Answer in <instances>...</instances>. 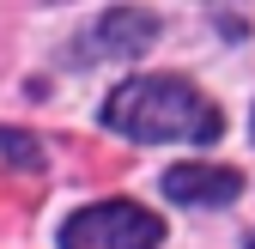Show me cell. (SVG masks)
Listing matches in <instances>:
<instances>
[{
    "label": "cell",
    "mask_w": 255,
    "mask_h": 249,
    "mask_svg": "<svg viewBox=\"0 0 255 249\" xmlns=\"http://www.w3.org/2000/svg\"><path fill=\"white\" fill-rule=\"evenodd\" d=\"M104 122L128 140H219L225 134V116H219L213 98H201L188 79L152 73V79H128L110 91Z\"/></svg>",
    "instance_id": "cell-1"
},
{
    "label": "cell",
    "mask_w": 255,
    "mask_h": 249,
    "mask_svg": "<svg viewBox=\"0 0 255 249\" xmlns=\"http://www.w3.org/2000/svg\"><path fill=\"white\" fill-rule=\"evenodd\" d=\"M164 225L140 201H98L61 225V249H158Z\"/></svg>",
    "instance_id": "cell-2"
},
{
    "label": "cell",
    "mask_w": 255,
    "mask_h": 249,
    "mask_svg": "<svg viewBox=\"0 0 255 249\" xmlns=\"http://www.w3.org/2000/svg\"><path fill=\"white\" fill-rule=\"evenodd\" d=\"M164 195L176 207H225L243 195V176L225 164H170L164 170Z\"/></svg>",
    "instance_id": "cell-3"
},
{
    "label": "cell",
    "mask_w": 255,
    "mask_h": 249,
    "mask_svg": "<svg viewBox=\"0 0 255 249\" xmlns=\"http://www.w3.org/2000/svg\"><path fill=\"white\" fill-rule=\"evenodd\" d=\"M158 43V18L146 6H116L91 24V37L79 43V55H140Z\"/></svg>",
    "instance_id": "cell-4"
},
{
    "label": "cell",
    "mask_w": 255,
    "mask_h": 249,
    "mask_svg": "<svg viewBox=\"0 0 255 249\" xmlns=\"http://www.w3.org/2000/svg\"><path fill=\"white\" fill-rule=\"evenodd\" d=\"M0 152H6L12 170H37L43 164V146L30 140V134H18V128H0Z\"/></svg>",
    "instance_id": "cell-5"
},
{
    "label": "cell",
    "mask_w": 255,
    "mask_h": 249,
    "mask_svg": "<svg viewBox=\"0 0 255 249\" xmlns=\"http://www.w3.org/2000/svg\"><path fill=\"white\" fill-rule=\"evenodd\" d=\"M249 249H255V237H249Z\"/></svg>",
    "instance_id": "cell-6"
}]
</instances>
